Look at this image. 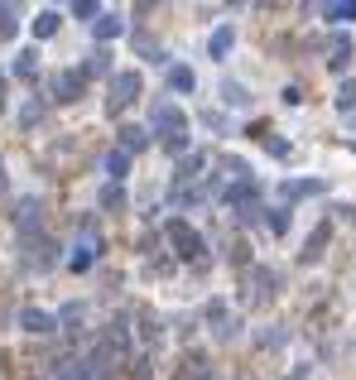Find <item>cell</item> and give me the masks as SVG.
<instances>
[{"label":"cell","mask_w":356,"mask_h":380,"mask_svg":"<svg viewBox=\"0 0 356 380\" xmlns=\"http://www.w3.org/2000/svg\"><path fill=\"white\" fill-rule=\"evenodd\" d=\"M221 97H226L231 106H246V102H250V97H246V87H241V82H226V87H221Z\"/></svg>","instance_id":"obj_23"},{"label":"cell","mask_w":356,"mask_h":380,"mask_svg":"<svg viewBox=\"0 0 356 380\" xmlns=\"http://www.w3.org/2000/svg\"><path fill=\"white\" fill-rule=\"evenodd\" d=\"M255 202V183H236V188H226V207H250Z\"/></svg>","instance_id":"obj_20"},{"label":"cell","mask_w":356,"mask_h":380,"mask_svg":"<svg viewBox=\"0 0 356 380\" xmlns=\"http://www.w3.org/2000/svg\"><path fill=\"white\" fill-rule=\"evenodd\" d=\"M121 34H125V20H121V15H102V20H92V39H97V44H111V39H121Z\"/></svg>","instance_id":"obj_10"},{"label":"cell","mask_w":356,"mask_h":380,"mask_svg":"<svg viewBox=\"0 0 356 380\" xmlns=\"http://www.w3.org/2000/svg\"><path fill=\"white\" fill-rule=\"evenodd\" d=\"M97 255H102V241H97V236H92V231H82V236H78V241H73V250H68V270H92V265H97Z\"/></svg>","instance_id":"obj_6"},{"label":"cell","mask_w":356,"mask_h":380,"mask_svg":"<svg viewBox=\"0 0 356 380\" xmlns=\"http://www.w3.org/2000/svg\"><path fill=\"white\" fill-rule=\"evenodd\" d=\"M20 327H25L29 337H49V332H58V318L49 308H25L20 313Z\"/></svg>","instance_id":"obj_7"},{"label":"cell","mask_w":356,"mask_h":380,"mask_svg":"<svg viewBox=\"0 0 356 380\" xmlns=\"http://www.w3.org/2000/svg\"><path fill=\"white\" fill-rule=\"evenodd\" d=\"M284 202H294V197H313V192H323V183L318 178H294V183H284Z\"/></svg>","instance_id":"obj_15"},{"label":"cell","mask_w":356,"mask_h":380,"mask_svg":"<svg viewBox=\"0 0 356 380\" xmlns=\"http://www.w3.org/2000/svg\"><path fill=\"white\" fill-rule=\"evenodd\" d=\"M87 87V73H78V68H63V73H54V82H49V97L54 102H78Z\"/></svg>","instance_id":"obj_5"},{"label":"cell","mask_w":356,"mask_h":380,"mask_svg":"<svg viewBox=\"0 0 356 380\" xmlns=\"http://www.w3.org/2000/svg\"><path fill=\"white\" fill-rule=\"evenodd\" d=\"M20 34V15H15V5H0V44H10Z\"/></svg>","instance_id":"obj_18"},{"label":"cell","mask_w":356,"mask_h":380,"mask_svg":"<svg viewBox=\"0 0 356 380\" xmlns=\"http://www.w3.org/2000/svg\"><path fill=\"white\" fill-rule=\"evenodd\" d=\"M73 15H78V20H92V15H97V20H102V15H106V10H102V5H97V0H78V5H73Z\"/></svg>","instance_id":"obj_25"},{"label":"cell","mask_w":356,"mask_h":380,"mask_svg":"<svg viewBox=\"0 0 356 380\" xmlns=\"http://www.w3.org/2000/svg\"><path fill=\"white\" fill-rule=\"evenodd\" d=\"M0 173H5V164H0Z\"/></svg>","instance_id":"obj_31"},{"label":"cell","mask_w":356,"mask_h":380,"mask_svg":"<svg viewBox=\"0 0 356 380\" xmlns=\"http://www.w3.org/2000/svg\"><path fill=\"white\" fill-rule=\"evenodd\" d=\"M352 54H356L352 34H332V39H328V68H332V73H347Z\"/></svg>","instance_id":"obj_8"},{"label":"cell","mask_w":356,"mask_h":380,"mask_svg":"<svg viewBox=\"0 0 356 380\" xmlns=\"http://www.w3.org/2000/svg\"><path fill=\"white\" fill-rule=\"evenodd\" d=\"M328 241H332V226H328V221H318V226H313V236L303 241L299 260H303V265H313V260H323V245H328Z\"/></svg>","instance_id":"obj_9"},{"label":"cell","mask_w":356,"mask_h":380,"mask_svg":"<svg viewBox=\"0 0 356 380\" xmlns=\"http://www.w3.org/2000/svg\"><path fill=\"white\" fill-rule=\"evenodd\" d=\"M294 380H303V376H294Z\"/></svg>","instance_id":"obj_32"},{"label":"cell","mask_w":356,"mask_h":380,"mask_svg":"<svg viewBox=\"0 0 356 380\" xmlns=\"http://www.w3.org/2000/svg\"><path fill=\"white\" fill-rule=\"evenodd\" d=\"M274 294H279V270H270V265H255V270L246 274V299H250V303H270Z\"/></svg>","instance_id":"obj_3"},{"label":"cell","mask_w":356,"mask_h":380,"mask_svg":"<svg viewBox=\"0 0 356 380\" xmlns=\"http://www.w3.org/2000/svg\"><path fill=\"white\" fill-rule=\"evenodd\" d=\"M265 221H270V231H274V236H284V231H289V217H284L279 207H274V212H270V217H265Z\"/></svg>","instance_id":"obj_28"},{"label":"cell","mask_w":356,"mask_h":380,"mask_svg":"<svg viewBox=\"0 0 356 380\" xmlns=\"http://www.w3.org/2000/svg\"><path fill=\"white\" fill-rule=\"evenodd\" d=\"M58 25H63V15H58V10H39V15H34V39H54Z\"/></svg>","instance_id":"obj_13"},{"label":"cell","mask_w":356,"mask_h":380,"mask_svg":"<svg viewBox=\"0 0 356 380\" xmlns=\"http://www.w3.org/2000/svg\"><path fill=\"white\" fill-rule=\"evenodd\" d=\"M29 265H34V270H49V265H54V241H49V236H39V241L29 245Z\"/></svg>","instance_id":"obj_14"},{"label":"cell","mask_w":356,"mask_h":380,"mask_svg":"<svg viewBox=\"0 0 356 380\" xmlns=\"http://www.w3.org/2000/svg\"><path fill=\"white\" fill-rule=\"evenodd\" d=\"M140 92H145V82H140V73H116V78H111V111H125L130 106V102H135Z\"/></svg>","instance_id":"obj_4"},{"label":"cell","mask_w":356,"mask_h":380,"mask_svg":"<svg viewBox=\"0 0 356 380\" xmlns=\"http://www.w3.org/2000/svg\"><path fill=\"white\" fill-rule=\"evenodd\" d=\"M337 106H342V111L356 106V82H342V87H337Z\"/></svg>","instance_id":"obj_26"},{"label":"cell","mask_w":356,"mask_h":380,"mask_svg":"<svg viewBox=\"0 0 356 380\" xmlns=\"http://www.w3.org/2000/svg\"><path fill=\"white\" fill-rule=\"evenodd\" d=\"M149 130L154 135H164V145L173 154H183L188 149V116L173 106V102H159V106L149 111Z\"/></svg>","instance_id":"obj_1"},{"label":"cell","mask_w":356,"mask_h":380,"mask_svg":"<svg viewBox=\"0 0 356 380\" xmlns=\"http://www.w3.org/2000/svg\"><path fill=\"white\" fill-rule=\"evenodd\" d=\"M168 241H173V250H178V260H202V250H207V241L192 231L188 221H168Z\"/></svg>","instance_id":"obj_2"},{"label":"cell","mask_w":356,"mask_h":380,"mask_svg":"<svg viewBox=\"0 0 356 380\" xmlns=\"http://www.w3.org/2000/svg\"><path fill=\"white\" fill-rule=\"evenodd\" d=\"M20 231H34V221H39V207H34V202H20Z\"/></svg>","instance_id":"obj_24"},{"label":"cell","mask_w":356,"mask_h":380,"mask_svg":"<svg viewBox=\"0 0 356 380\" xmlns=\"http://www.w3.org/2000/svg\"><path fill=\"white\" fill-rule=\"evenodd\" d=\"M125 173H130V154H125V149H111L106 154V178L111 183H121Z\"/></svg>","instance_id":"obj_17"},{"label":"cell","mask_w":356,"mask_h":380,"mask_svg":"<svg viewBox=\"0 0 356 380\" xmlns=\"http://www.w3.org/2000/svg\"><path fill=\"white\" fill-rule=\"evenodd\" d=\"M168 87H173V92H192V87H197L192 68H168Z\"/></svg>","instance_id":"obj_21"},{"label":"cell","mask_w":356,"mask_h":380,"mask_svg":"<svg viewBox=\"0 0 356 380\" xmlns=\"http://www.w3.org/2000/svg\"><path fill=\"white\" fill-rule=\"evenodd\" d=\"M125 202V192H121V183H111V188H102V207H121Z\"/></svg>","instance_id":"obj_27"},{"label":"cell","mask_w":356,"mask_h":380,"mask_svg":"<svg viewBox=\"0 0 356 380\" xmlns=\"http://www.w3.org/2000/svg\"><path fill=\"white\" fill-rule=\"evenodd\" d=\"M58 323H68V327H78V323H82V308H78V303H73V308H63V318H58Z\"/></svg>","instance_id":"obj_29"},{"label":"cell","mask_w":356,"mask_h":380,"mask_svg":"<svg viewBox=\"0 0 356 380\" xmlns=\"http://www.w3.org/2000/svg\"><path fill=\"white\" fill-rule=\"evenodd\" d=\"M145 145H149V135H145L140 125H125V130H121V149H125V154H140Z\"/></svg>","instance_id":"obj_19"},{"label":"cell","mask_w":356,"mask_h":380,"mask_svg":"<svg viewBox=\"0 0 356 380\" xmlns=\"http://www.w3.org/2000/svg\"><path fill=\"white\" fill-rule=\"evenodd\" d=\"M207 318H212V332H217V342H231V337L241 332V323H236V318H226V303H212V308H207Z\"/></svg>","instance_id":"obj_11"},{"label":"cell","mask_w":356,"mask_h":380,"mask_svg":"<svg viewBox=\"0 0 356 380\" xmlns=\"http://www.w3.org/2000/svg\"><path fill=\"white\" fill-rule=\"evenodd\" d=\"M231 44H236V29H231V25H217V29H212V39H207V54H212V58H226V54H231Z\"/></svg>","instance_id":"obj_12"},{"label":"cell","mask_w":356,"mask_h":380,"mask_svg":"<svg viewBox=\"0 0 356 380\" xmlns=\"http://www.w3.org/2000/svg\"><path fill=\"white\" fill-rule=\"evenodd\" d=\"M323 15H328L332 25H352L356 20V0H332V5H323Z\"/></svg>","instance_id":"obj_16"},{"label":"cell","mask_w":356,"mask_h":380,"mask_svg":"<svg viewBox=\"0 0 356 380\" xmlns=\"http://www.w3.org/2000/svg\"><path fill=\"white\" fill-rule=\"evenodd\" d=\"M15 78H25V82L39 78V54H20L15 58Z\"/></svg>","instance_id":"obj_22"},{"label":"cell","mask_w":356,"mask_h":380,"mask_svg":"<svg viewBox=\"0 0 356 380\" xmlns=\"http://www.w3.org/2000/svg\"><path fill=\"white\" fill-rule=\"evenodd\" d=\"M0 97H5V73H0Z\"/></svg>","instance_id":"obj_30"}]
</instances>
